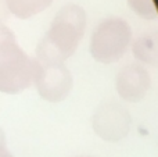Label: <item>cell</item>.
<instances>
[{"mask_svg": "<svg viewBox=\"0 0 158 157\" xmlns=\"http://www.w3.org/2000/svg\"><path fill=\"white\" fill-rule=\"evenodd\" d=\"M10 10H8V6L6 0H0V24H4L6 21L10 17Z\"/></svg>", "mask_w": 158, "mask_h": 157, "instance_id": "30bf717a", "label": "cell"}, {"mask_svg": "<svg viewBox=\"0 0 158 157\" xmlns=\"http://www.w3.org/2000/svg\"><path fill=\"white\" fill-rule=\"evenodd\" d=\"M35 60L18 45L14 32L0 24V92L18 95L33 83Z\"/></svg>", "mask_w": 158, "mask_h": 157, "instance_id": "7a4b0ae2", "label": "cell"}, {"mask_svg": "<svg viewBox=\"0 0 158 157\" xmlns=\"http://www.w3.org/2000/svg\"><path fill=\"white\" fill-rule=\"evenodd\" d=\"M87 15L79 4H65L54 15L47 32L40 39L33 58L40 63H63L77 52L86 31Z\"/></svg>", "mask_w": 158, "mask_h": 157, "instance_id": "6da1fadb", "label": "cell"}, {"mask_svg": "<svg viewBox=\"0 0 158 157\" xmlns=\"http://www.w3.org/2000/svg\"><path fill=\"white\" fill-rule=\"evenodd\" d=\"M133 32L125 19L119 17L106 18L96 27L90 38L89 52L97 63L114 64L131 47Z\"/></svg>", "mask_w": 158, "mask_h": 157, "instance_id": "3957f363", "label": "cell"}, {"mask_svg": "<svg viewBox=\"0 0 158 157\" xmlns=\"http://www.w3.org/2000/svg\"><path fill=\"white\" fill-rule=\"evenodd\" d=\"M35 60V58H33ZM39 96L49 103H61L74 88V78L63 63H40L35 60L33 83Z\"/></svg>", "mask_w": 158, "mask_h": 157, "instance_id": "277c9868", "label": "cell"}, {"mask_svg": "<svg viewBox=\"0 0 158 157\" xmlns=\"http://www.w3.org/2000/svg\"><path fill=\"white\" fill-rule=\"evenodd\" d=\"M131 10L143 19H156L157 8L153 0H128Z\"/></svg>", "mask_w": 158, "mask_h": 157, "instance_id": "9c48e42d", "label": "cell"}, {"mask_svg": "<svg viewBox=\"0 0 158 157\" xmlns=\"http://www.w3.org/2000/svg\"><path fill=\"white\" fill-rule=\"evenodd\" d=\"M78 157H90V156H78Z\"/></svg>", "mask_w": 158, "mask_h": 157, "instance_id": "4fadbf2b", "label": "cell"}, {"mask_svg": "<svg viewBox=\"0 0 158 157\" xmlns=\"http://www.w3.org/2000/svg\"><path fill=\"white\" fill-rule=\"evenodd\" d=\"M4 145H6V135H4L3 128L0 127V146H4Z\"/></svg>", "mask_w": 158, "mask_h": 157, "instance_id": "7c38bea8", "label": "cell"}, {"mask_svg": "<svg viewBox=\"0 0 158 157\" xmlns=\"http://www.w3.org/2000/svg\"><path fill=\"white\" fill-rule=\"evenodd\" d=\"M10 14L19 19H29L52 6L53 0H6Z\"/></svg>", "mask_w": 158, "mask_h": 157, "instance_id": "ba28073f", "label": "cell"}, {"mask_svg": "<svg viewBox=\"0 0 158 157\" xmlns=\"http://www.w3.org/2000/svg\"><path fill=\"white\" fill-rule=\"evenodd\" d=\"M132 117L121 103L107 100L94 110L92 116V129L100 139L110 143L121 142L131 132Z\"/></svg>", "mask_w": 158, "mask_h": 157, "instance_id": "5b68a950", "label": "cell"}, {"mask_svg": "<svg viewBox=\"0 0 158 157\" xmlns=\"http://www.w3.org/2000/svg\"><path fill=\"white\" fill-rule=\"evenodd\" d=\"M0 157H14V156L4 145V146H0Z\"/></svg>", "mask_w": 158, "mask_h": 157, "instance_id": "8fae6325", "label": "cell"}, {"mask_svg": "<svg viewBox=\"0 0 158 157\" xmlns=\"http://www.w3.org/2000/svg\"><path fill=\"white\" fill-rule=\"evenodd\" d=\"M132 53L142 66H157L158 63V36L157 33H143L132 40Z\"/></svg>", "mask_w": 158, "mask_h": 157, "instance_id": "52a82bcc", "label": "cell"}, {"mask_svg": "<svg viewBox=\"0 0 158 157\" xmlns=\"http://www.w3.org/2000/svg\"><path fill=\"white\" fill-rule=\"evenodd\" d=\"M151 88V77L144 66L131 63L117 74L115 89L118 96L128 103H139L147 96Z\"/></svg>", "mask_w": 158, "mask_h": 157, "instance_id": "8992f818", "label": "cell"}]
</instances>
